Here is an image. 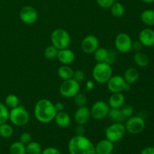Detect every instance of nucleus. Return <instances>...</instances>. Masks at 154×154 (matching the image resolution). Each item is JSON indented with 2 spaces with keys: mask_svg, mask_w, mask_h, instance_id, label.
Here are the masks:
<instances>
[{
  "mask_svg": "<svg viewBox=\"0 0 154 154\" xmlns=\"http://www.w3.org/2000/svg\"><path fill=\"white\" fill-rule=\"evenodd\" d=\"M57 60L63 65L72 64L75 59V54L73 51L65 48V49L59 50L57 57Z\"/></svg>",
  "mask_w": 154,
  "mask_h": 154,
  "instance_id": "nucleus-17",
  "label": "nucleus"
},
{
  "mask_svg": "<svg viewBox=\"0 0 154 154\" xmlns=\"http://www.w3.org/2000/svg\"><path fill=\"white\" fill-rule=\"evenodd\" d=\"M57 74H58V76L62 80L66 81V80L73 78L74 70L68 65H63V66H60L59 68L58 71H57Z\"/></svg>",
  "mask_w": 154,
  "mask_h": 154,
  "instance_id": "nucleus-22",
  "label": "nucleus"
},
{
  "mask_svg": "<svg viewBox=\"0 0 154 154\" xmlns=\"http://www.w3.org/2000/svg\"><path fill=\"white\" fill-rule=\"evenodd\" d=\"M106 84L111 93L128 92L130 90V84H127L123 77L120 75H112Z\"/></svg>",
  "mask_w": 154,
  "mask_h": 154,
  "instance_id": "nucleus-7",
  "label": "nucleus"
},
{
  "mask_svg": "<svg viewBox=\"0 0 154 154\" xmlns=\"http://www.w3.org/2000/svg\"><path fill=\"white\" fill-rule=\"evenodd\" d=\"M26 154H28V153H26Z\"/></svg>",
  "mask_w": 154,
  "mask_h": 154,
  "instance_id": "nucleus-46",
  "label": "nucleus"
},
{
  "mask_svg": "<svg viewBox=\"0 0 154 154\" xmlns=\"http://www.w3.org/2000/svg\"><path fill=\"white\" fill-rule=\"evenodd\" d=\"M51 42L58 50L68 48L71 44V36L64 29H56L51 35Z\"/></svg>",
  "mask_w": 154,
  "mask_h": 154,
  "instance_id": "nucleus-5",
  "label": "nucleus"
},
{
  "mask_svg": "<svg viewBox=\"0 0 154 154\" xmlns=\"http://www.w3.org/2000/svg\"><path fill=\"white\" fill-rule=\"evenodd\" d=\"M74 102L78 107L85 106L87 102V97L84 93L79 92L74 96Z\"/></svg>",
  "mask_w": 154,
  "mask_h": 154,
  "instance_id": "nucleus-32",
  "label": "nucleus"
},
{
  "mask_svg": "<svg viewBox=\"0 0 154 154\" xmlns=\"http://www.w3.org/2000/svg\"><path fill=\"white\" fill-rule=\"evenodd\" d=\"M94 81H92V80H89V81H87V83H86V90H87V91H92V90L94 89Z\"/></svg>",
  "mask_w": 154,
  "mask_h": 154,
  "instance_id": "nucleus-42",
  "label": "nucleus"
},
{
  "mask_svg": "<svg viewBox=\"0 0 154 154\" xmlns=\"http://www.w3.org/2000/svg\"><path fill=\"white\" fill-rule=\"evenodd\" d=\"M110 8H111V14L116 18L121 17L125 13L124 6L121 2H115Z\"/></svg>",
  "mask_w": 154,
  "mask_h": 154,
  "instance_id": "nucleus-26",
  "label": "nucleus"
},
{
  "mask_svg": "<svg viewBox=\"0 0 154 154\" xmlns=\"http://www.w3.org/2000/svg\"><path fill=\"white\" fill-rule=\"evenodd\" d=\"M14 129L10 124L5 123L0 124V136L4 138H9L13 135Z\"/></svg>",
  "mask_w": 154,
  "mask_h": 154,
  "instance_id": "nucleus-29",
  "label": "nucleus"
},
{
  "mask_svg": "<svg viewBox=\"0 0 154 154\" xmlns=\"http://www.w3.org/2000/svg\"><path fill=\"white\" fill-rule=\"evenodd\" d=\"M32 141V136L29 132H23L20 135V141L23 143V144H27Z\"/></svg>",
  "mask_w": 154,
  "mask_h": 154,
  "instance_id": "nucleus-37",
  "label": "nucleus"
},
{
  "mask_svg": "<svg viewBox=\"0 0 154 154\" xmlns=\"http://www.w3.org/2000/svg\"><path fill=\"white\" fill-rule=\"evenodd\" d=\"M26 145L20 141L12 143L9 147V154H26Z\"/></svg>",
  "mask_w": 154,
  "mask_h": 154,
  "instance_id": "nucleus-27",
  "label": "nucleus"
},
{
  "mask_svg": "<svg viewBox=\"0 0 154 154\" xmlns=\"http://www.w3.org/2000/svg\"><path fill=\"white\" fill-rule=\"evenodd\" d=\"M99 47V41L96 36L88 35L81 42V49L87 54H92Z\"/></svg>",
  "mask_w": 154,
  "mask_h": 154,
  "instance_id": "nucleus-13",
  "label": "nucleus"
},
{
  "mask_svg": "<svg viewBox=\"0 0 154 154\" xmlns=\"http://www.w3.org/2000/svg\"><path fill=\"white\" fill-rule=\"evenodd\" d=\"M138 40L143 46L152 47L154 45V30L150 28H145L138 34Z\"/></svg>",
  "mask_w": 154,
  "mask_h": 154,
  "instance_id": "nucleus-15",
  "label": "nucleus"
},
{
  "mask_svg": "<svg viewBox=\"0 0 154 154\" xmlns=\"http://www.w3.org/2000/svg\"><path fill=\"white\" fill-rule=\"evenodd\" d=\"M20 101L19 98L14 94H9L6 96L5 100V105L8 107V108H14L19 105Z\"/></svg>",
  "mask_w": 154,
  "mask_h": 154,
  "instance_id": "nucleus-30",
  "label": "nucleus"
},
{
  "mask_svg": "<svg viewBox=\"0 0 154 154\" xmlns=\"http://www.w3.org/2000/svg\"><path fill=\"white\" fill-rule=\"evenodd\" d=\"M85 78V75H84V72L81 70H77L74 71V75H73V79L75 80L77 82L81 83L83 81Z\"/></svg>",
  "mask_w": 154,
  "mask_h": 154,
  "instance_id": "nucleus-36",
  "label": "nucleus"
},
{
  "mask_svg": "<svg viewBox=\"0 0 154 154\" xmlns=\"http://www.w3.org/2000/svg\"><path fill=\"white\" fill-rule=\"evenodd\" d=\"M142 44L140 42L139 40L138 41H134L132 42V50L135 51V52H138V51H141V50L142 49Z\"/></svg>",
  "mask_w": 154,
  "mask_h": 154,
  "instance_id": "nucleus-41",
  "label": "nucleus"
},
{
  "mask_svg": "<svg viewBox=\"0 0 154 154\" xmlns=\"http://www.w3.org/2000/svg\"><path fill=\"white\" fill-rule=\"evenodd\" d=\"M126 133V128L122 123H113L105 129V137L113 143L120 141Z\"/></svg>",
  "mask_w": 154,
  "mask_h": 154,
  "instance_id": "nucleus-6",
  "label": "nucleus"
},
{
  "mask_svg": "<svg viewBox=\"0 0 154 154\" xmlns=\"http://www.w3.org/2000/svg\"><path fill=\"white\" fill-rule=\"evenodd\" d=\"M36 120L42 123H49L54 120L57 114L54 104L51 100L42 99L36 102L34 108Z\"/></svg>",
  "mask_w": 154,
  "mask_h": 154,
  "instance_id": "nucleus-1",
  "label": "nucleus"
},
{
  "mask_svg": "<svg viewBox=\"0 0 154 154\" xmlns=\"http://www.w3.org/2000/svg\"><path fill=\"white\" fill-rule=\"evenodd\" d=\"M41 154H62L61 152L56 147H49L42 150Z\"/></svg>",
  "mask_w": 154,
  "mask_h": 154,
  "instance_id": "nucleus-38",
  "label": "nucleus"
},
{
  "mask_svg": "<svg viewBox=\"0 0 154 154\" xmlns=\"http://www.w3.org/2000/svg\"><path fill=\"white\" fill-rule=\"evenodd\" d=\"M92 75L94 81L98 84H106L113 75L111 65L105 62L97 63L93 67Z\"/></svg>",
  "mask_w": 154,
  "mask_h": 154,
  "instance_id": "nucleus-3",
  "label": "nucleus"
},
{
  "mask_svg": "<svg viewBox=\"0 0 154 154\" xmlns=\"http://www.w3.org/2000/svg\"><path fill=\"white\" fill-rule=\"evenodd\" d=\"M141 20L145 25L154 26V10L145 9L141 14Z\"/></svg>",
  "mask_w": 154,
  "mask_h": 154,
  "instance_id": "nucleus-24",
  "label": "nucleus"
},
{
  "mask_svg": "<svg viewBox=\"0 0 154 154\" xmlns=\"http://www.w3.org/2000/svg\"><path fill=\"white\" fill-rule=\"evenodd\" d=\"M124 95L122 93H112L108 99V105L110 108H120L125 104Z\"/></svg>",
  "mask_w": 154,
  "mask_h": 154,
  "instance_id": "nucleus-18",
  "label": "nucleus"
},
{
  "mask_svg": "<svg viewBox=\"0 0 154 154\" xmlns=\"http://www.w3.org/2000/svg\"><path fill=\"white\" fill-rule=\"evenodd\" d=\"M124 126L126 132L132 135H138L144 130L145 122L139 116H132L127 118Z\"/></svg>",
  "mask_w": 154,
  "mask_h": 154,
  "instance_id": "nucleus-9",
  "label": "nucleus"
},
{
  "mask_svg": "<svg viewBox=\"0 0 154 154\" xmlns=\"http://www.w3.org/2000/svg\"><path fill=\"white\" fill-rule=\"evenodd\" d=\"M91 118L90 109L87 106L78 107V109L75 112L74 119L77 124L85 125L88 123Z\"/></svg>",
  "mask_w": 154,
  "mask_h": 154,
  "instance_id": "nucleus-14",
  "label": "nucleus"
},
{
  "mask_svg": "<svg viewBox=\"0 0 154 154\" xmlns=\"http://www.w3.org/2000/svg\"><path fill=\"white\" fill-rule=\"evenodd\" d=\"M122 113H123V116L126 117V119L129 118V117H132L134 114V108L131 105H123V106L120 108Z\"/></svg>",
  "mask_w": 154,
  "mask_h": 154,
  "instance_id": "nucleus-34",
  "label": "nucleus"
},
{
  "mask_svg": "<svg viewBox=\"0 0 154 154\" xmlns=\"http://www.w3.org/2000/svg\"><path fill=\"white\" fill-rule=\"evenodd\" d=\"M85 127L84 125L78 124V126L75 129V135H84L85 134Z\"/></svg>",
  "mask_w": 154,
  "mask_h": 154,
  "instance_id": "nucleus-40",
  "label": "nucleus"
},
{
  "mask_svg": "<svg viewBox=\"0 0 154 154\" xmlns=\"http://www.w3.org/2000/svg\"><path fill=\"white\" fill-rule=\"evenodd\" d=\"M58 51L59 50L56 48L54 45H50L45 48V51H44V57L48 60H54V59L57 58Z\"/></svg>",
  "mask_w": 154,
  "mask_h": 154,
  "instance_id": "nucleus-31",
  "label": "nucleus"
},
{
  "mask_svg": "<svg viewBox=\"0 0 154 154\" xmlns=\"http://www.w3.org/2000/svg\"><path fill=\"white\" fill-rule=\"evenodd\" d=\"M114 143L107 138L99 141L95 146L96 154H111L114 151Z\"/></svg>",
  "mask_w": 154,
  "mask_h": 154,
  "instance_id": "nucleus-16",
  "label": "nucleus"
},
{
  "mask_svg": "<svg viewBox=\"0 0 154 154\" xmlns=\"http://www.w3.org/2000/svg\"><path fill=\"white\" fill-rule=\"evenodd\" d=\"M108 51L109 50L106 49V48L99 47L96 51L93 53L96 61L97 63H103V62L106 63L108 57Z\"/></svg>",
  "mask_w": 154,
  "mask_h": 154,
  "instance_id": "nucleus-25",
  "label": "nucleus"
},
{
  "mask_svg": "<svg viewBox=\"0 0 154 154\" xmlns=\"http://www.w3.org/2000/svg\"><path fill=\"white\" fill-rule=\"evenodd\" d=\"M80 89H81L80 83L77 82L75 80L72 78V79L63 81V82L60 84L59 91L63 97L69 99V98H73L77 93H79Z\"/></svg>",
  "mask_w": 154,
  "mask_h": 154,
  "instance_id": "nucleus-8",
  "label": "nucleus"
},
{
  "mask_svg": "<svg viewBox=\"0 0 154 154\" xmlns=\"http://www.w3.org/2000/svg\"><path fill=\"white\" fill-rule=\"evenodd\" d=\"M141 1L144 3H147V4H150V3L154 2V0H141Z\"/></svg>",
  "mask_w": 154,
  "mask_h": 154,
  "instance_id": "nucleus-45",
  "label": "nucleus"
},
{
  "mask_svg": "<svg viewBox=\"0 0 154 154\" xmlns=\"http://www.w3.org/2000/svg\"><path fill=\"white\" fill-rule=\"evenodd\" d=\"M69 154H96L95 145L85 135H75L68 144Z\"/></svg>",
  "mask_w": 154,
  "mask_h": 154,
  "instance_id": "nucleus-2",
  "label": "nucleus"
},
{
  "mask_svg": "<svg viewBox=\"0 0 154 154\" xmlns=\"http://www.w3.org/2000/svg\"><path fill=\"white\" fill-rule=\"evenodd\" d=\"M140 154H154L153 147H147L143 149Z\"/></svg>",
  "mask_w": 154,
  "mask_h": 154,
  "instance_id": "nucleus-43",
  "label": "nucleus"
},
{
  "mask_svg": "<svg viewBox=\"0 0 154 154\" xmlns=\"http://www.w3.org/2000/svg\"><path fill=\"white\" fill-rule=\"evenodd\" d=\"M54 108H55L56 111L57 112H60V111H63L64 109V105L62 102H57L54 104Z\"/></svg>",
  "mask_w": 154,
  "mask_h": 154,
  "instance_id": "nucleus-44",
  "label": "nucleus"
},
{
  "mask_svg": "<svg viewBox=\"0 0 154 154\" xmlns=\"http://www.w3.org/2000/svg\"><path fill=\"white\" fill-rule=\"evenodd\" d=\"M8 120L14 126H23L29 121V114L23 106L18 105L9 111Z\"/></svg>",
  "mask_w": 154,
  "mask_h": 154,
  "instance_id": "nucleus-4",
  "label": "nucleus"
},
{
  "mask_svg": "<svg viewBox=\"0 0 154 154\" xmlns=\"http://www.w3.org/2000/svg\"><path fill=\"white\" fill-rule=\"evenodd\" d=\"M90 114L91 117L96 120H102L108 117L110 107L104 101H97L91 106Z\"/></svg>",
  "mask_w": 154,
  "mask_h": 154,
  "instance_id": "nucleus-10",
  "label": "nucleus"
},
{
  "mask_svg": "<svg viewBox=\"0 0 154 154\" xmlns=\"http://www.w3.org/2000/svg\"><path fill=\"white\" fill-rule=\"evenodd\" d=\"M26 151L28 154H41L42 152V146L36 141H30L26 144Z\"/></svg>",
  "mask_w": 154,
  "mask_h": 154,
  "instance_id": "nucleus-28",
  "label": "nucleus"
},
{
  "mask_svg": "<svg viewBox=\"0 0 154 154\" xmlns=\"http://www.w3.org/2000/svg\"><path fill=\"white\" fill-rule=\"evenodd\" d=\"M133 60L135 64L141 68H144L147 66L149 64V62H150L147 55H146L144 53L141 52V51L136 52L134 54Z\"/></svg>",
  "mask_w": 154,
  "mask_h": 154,
  "instance_id": "nucleus-23",
  "label": "nucleus"
},
{
  "mask_svg": "<svg viewBox=\"0 0 154 154\" xmlns=\"http://www.w3.org/2000/svg\"><path fill=\"white\" fill-rule=\"evenodd\" d=\"M108 117L113 123H123L126 120L120 108H110Z\"/></svg>",
  "mask_w": 154,
  "mask_h": 154,
  "instance_id": "nucleus-21",
  "label": "nucleus"
},
{
  "mask_svg": "<svg viewBox=\"0 0 154 154\" xmlns=\"http://www.w3.org/2000/svg\"><path fill=\"white\" fill-rule=\"evenodd\" d=\"M20 19L23 23L28 25L35 23L38 19L37 11L32 6H24L20 11Z\"/></svg>",
  "mask_w": 154,
  "mask_h": 154,
  "instance_id": "nucleus-12",
  "label": "nucleus"
},
{
  "mask_svg": "<svg viewBox=\"0 0 154 154\" xmlns=\"http://www.w3.org/2000/svg\"><path fill=\"white\" fill-rule=\"evenodd\" d=\"M96 2L102 8H110L115 0H96Z\"/></svg>",
  "mask_w": 154,
  "mask_h": 154,
  "instance_id": "nucleus-35",
  "label": "nucleus"
},
{
  "mask_svg": "<svg viewBox=\"0 0 154 154\" xmlns=\"http://www.w3.org/2000/svg\"><path fill=\"white\" fill-rule=\"evenodd\" d=\"M132 40L130 36L125 32L119 33L117 35L114 41L116 49L122 54L129 53L132 50Z\"/></svg>",
  "mask_w": 154,
  "mask_h": 154,
  "instance_id": "nucleus-11",
  "label": "nucleus"
},
{
  "mask_svg": "<svg viewBox=\"0 0 154 154\" xmlns=\"http://www.w3.org/2000/svg\"><path fill=\"white\" fill-rule=\"evenodd\" d=\"M116 58H117V55H116L115 51H112V50H109V51H108V57L106 63L111 65L115 62Z\"/></svg>",
  "mask_w": 154,
  "mask_h": 154,
  "instance_id": "nucleus-39",
  "label": "nucleus"
},
{
  "mask_svg": "<svg viewBox=\"0 0 154 154\" xmlns=\"http://www.w3.org/2000/svg\"><path fill=\"white\" fill-rule=\"evenodd\" d=\"M9 111L5 104L0 102V124L6 123L8 120Z\"/></svg>",
  "mask_w": 154,
  "mask_h": 154,
  "instance_id": "nucleus-33",
  "label": "nucleus"
},
{
  "mask_svg": "<svg viewBox=\"0 0 154 154\" xmlns=\"http://www.w3.org/2000/svg\"><path fill=\"white\" fill-rule=\"evenodd\" d=\"M55 123L60 128H68L71 124V117L69 114H67L65 111H60V112H57L55 116Z\"/></svg>",
  "mask_w": 154,
  "mask_h": 154,
  "instance_id": "nucleus-19",
  "label": "nucleus"
},
{
  "mask_svg": "<svg viewBox=\"0 0 154 154\" xmlns=\"http://www.w3.org/2000/svg\"><path fill=\"white\" fill-rule=\"evenodd\" d=\"M123 78L127 84L132 85L138 81L139 78V72L135 68H129L125 71Z\"/></svg>",
  "mask_w": 154,
  "mask_h": 154,
  "instance_id": "nucleus-20",
  "label": "nucleus"
}]
</instances>
